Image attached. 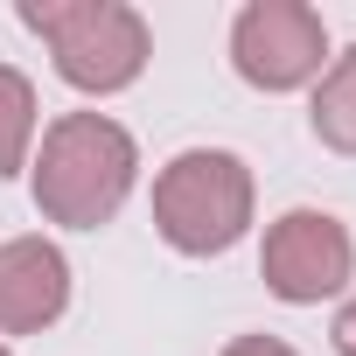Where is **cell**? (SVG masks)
Listing matches in <instances>:
<instances>
[{
	"mask_svg": "<svg viewBox=\"0 0 356 356\" xmlns=\"http://www.w3.org/2000/svg\"><path fill=\"white\" fill-rule=\"evenodd\" d=\"M22 22L56 49L77 91H126L147 63V22L119 0H22Z\"/></svg>",
	"mask_w": 356,
	"mask_h": 356,
	"instance_id": "3957f363",
	"label": "cell"
},
{
	"mask_svg": "<svg viewBox=\"0 0 356 356\" xmlns=\"http://www.w3.org/2000/svg\"><path fill=\"white\" fill-rule=\"evenodd\" d=\"M314 133L335 154H356V49L321 77V91H314Z\"/></svg>",
	"mask_w": 356,
	"mask_h": 356,
	"instance_id": "52a82bcc",
	"label": "cell"
},
{
	"mask_svg": "<svg viewBox=\"0 0 356 356\" xmlns=\"http://www.w3.org/2000/svg\"><path fill=\"white\" fill-rule=\"evenodd\" d=\"M70 300V266L49 238H15L0 245V335H35L63 314Z\"/></svg>",
	"mask_w": 356,
	"mask_h": 356,
	"instance_id": "8992f818",
	"label": "cell"
},
{
	"mask_svg": "<svg viewBox=\"0 0 356 356\" xmlns=\"http://www.w3.org/2000/svg\"><path fill=\"white\" fill-rule=\"evenodd\" d=\"M349 266H356V245L349 231L328 217V210H286L273 231H266V252H259V273L280 300L307 307V300H328L349 286Z\"/></svg>",
	"mask_w": 356,
	"mask_h": 356,
	"instance_id": "5b68a950",
	"label": "cell"
},
{
	"mask_svg": "<svg viewBox=\"0 0 356 356\" xmlns=\"http://www.w3.org/2000/svg\"><path fill=\"white\" fill-rule=\"evenodd\" d=\"M321 49H328V29L314 8L300 0H252L231 29V56H238V77L259 84V91H293L321 70Z\"/></svg>",
	"mask_w": 356,
	"mask_h": 356,
	"instance_id": "277c9868",
	"label": "cell"
},
{
	"mask_svg": "<svg viewBox=\"0 0 356 356\" xmlns=\"http://www.w3.org/2000/svg\"><path fill=\"white\" fill-rule=\"evenodd\" d=\"M224 356H293V349H286V342H273V335H238Z\"/></svg>",
	"mask_w": 356,
	"mask_h": 356,
	"instance_id": "9c48e42d",
	"label": "cell"
},
{
	"mask_svg": "<svg viewBox=\"0 0 356 356\" xmlns=\"http://www.w3.org/2000/svg\"><path fill=\"white\" fill-rule=\"evenodd\" d=\"M0 356H8V349H0Z\"/></svg>",
	"mask_w": 356,
	"mask_h": 356,
	"instance_id": "8fae6325",
	"label": "cell"
},
{
	"mask_svg": "<svg viewBox=\"0 0 356 356\" xmlns=\"http://www.w3.org/2000/svg\"><path fill=\"white\" fill-rule=\"evenodd\" d=\"M29 140H35V91L22 70L0 63V175H15L29 161Z\"/></svg>",
	"mask_w": 356,
	"mask_h": 356,
	"instance_id": "ba28073f",
	"label": "cell"
},
{
	"mask_svg": "<svg viewBox=\"0 0 356 356\" xmlns=\"http://www.w3.org/2000/svg\"><path fill=\"white\" fill-rule=\"evenodd\" d=\"M133 140L126 126H112L105 112H70L42 133V161H35V210L49 224H70V231H98L126 189H133Z\"/></svg>",
	"mask_w": 356,
	"mask_h": 356,
	"instance_id": "6da1fadb",
	"label": "cell"
},
{
	"mask_svg": "<svg viewBox=\"0 0 356 356\" xmlns=\"http://www.w3.org/2000/svg\"><path fill=\"white\" fill-rule=\"evenodd\" d=\"M154 224L175 252L189 259H210V252H231L252 224V175L238 154L224 147H189L161 168L154 182Z\"/></svg>",
	"mask_w": 356,
	"mask_h": 356,
	"instance_id": "7a4b0ae2",
	"label": "cell"
},
{
	"mask_svg": "<svg viewBox=\"0 0 356 356\" xmlns=\"http://www.w3.org/2000/svg\"><path fill=\"white\" fill-rule=\"evenodd\" d=\"M335 349H342V356H356V300L335 314Z\"/></svg>",
	"mask_w": 356,
	"mask_h": 356,
	"instance_id": "30bf717a",
	"label": "cell"
}]
</instances>
